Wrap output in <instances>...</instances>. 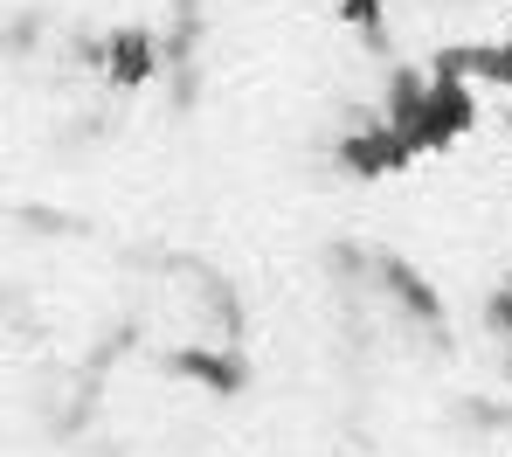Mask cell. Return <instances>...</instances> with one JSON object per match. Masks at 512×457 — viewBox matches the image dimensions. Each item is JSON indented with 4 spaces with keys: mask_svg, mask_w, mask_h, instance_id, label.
<instances>
[{
    "mask_svg": "<svg viewBox=\"0 0 512 457\" xmlns=\"http://www.w3.org/2000/svg\"><path fill=\"white\" fill-rule=\"evenodd\" d=\"M340 14L360 21V28H374V21H381V0H340Z\"/></svg>",
    "mask_w": 512,
    "mask_h": 457,
    "instance_id": "1",
    "label": "cell"
}]
</instances>
